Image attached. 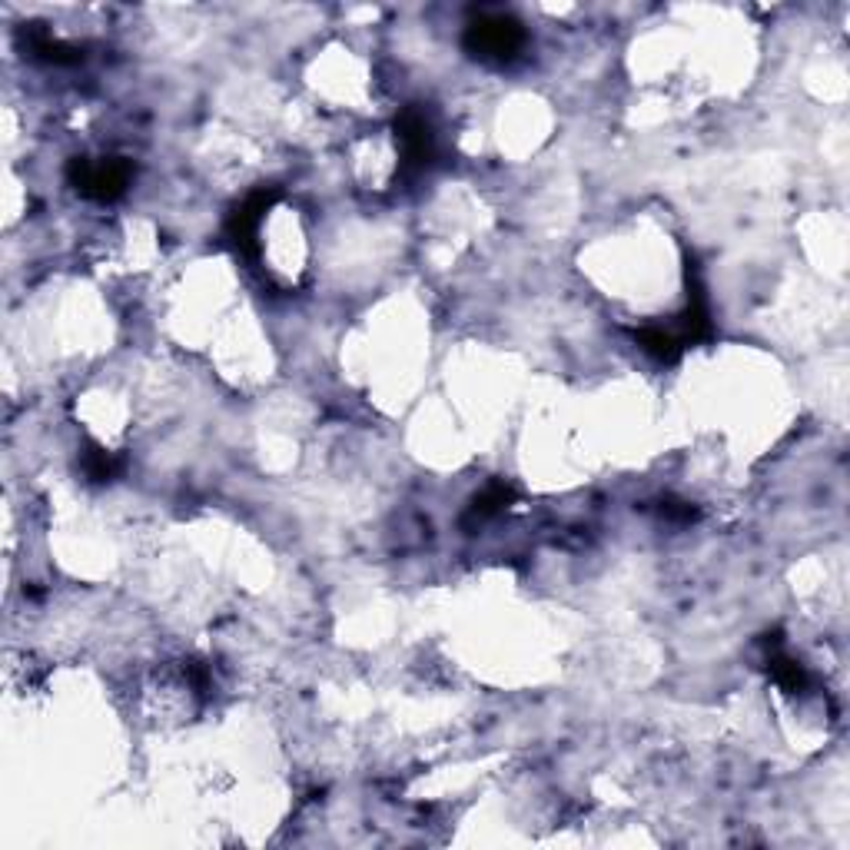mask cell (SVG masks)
I'll list each match as a JSON object with an SVG mask.
<instances>
[{
	"instance_id": "3957f363",
	"label": "cell",
	"mask_w": 850,
	"mask_h": 850,
	"mask_svg": "<svg viewBox=\"0 0 850 850\" xmlns=\"http://www.w3.org/2000/svg\"><path fill=\"white\" fill-rule=\"evenodd\" d=\"M399 137V153H402V170L406 173H422L432 163L435 143H432V127L419 110H406L396 123Z\"/></svg>"
},
{
	"instance_id": "6da1fadb",
	"label": "cell",
	"mask_w": 850,
	"mask_h": 850,
	"mask_svg": "<svg viewBox=\"0 0 850 850\" xmlns=\"http://www.w3.org/2000/svg\"><path fill=\"white\" fill-rule=\"evenodd\" d=\"M525 47V27L509 14H479L465 27V50L489 64H505Z\"/></svg>"
},
{
	"instance_id": "7a4b0ae2",
	"label": "cell",
	"mask_w": 850,
	"mask_h": 850,
	"mask_svg": "<svg viewBox=\"0 0 850 850\" xmlns=\"http://www.w3.org/2000/svg\"><path fill=\"white\" fill-rule=\"evenodd\" d=\"M67 176L84 196L107 203V200H117V196L127 190L130 163L117 160V157H110V160H74Z\"/></svg>"
},
{
	"instance_id": "8992f818",
	"label": "cell",
	"mask_w": 850,
	"mask_h": 850,
	"mask_svg": "<svg viewBox=\"0 0 850 850\" xmlns=\"http://www.w3.org/2000/svg\"><path fill=\"white\" fill-rule=\"evenodd\" d=\"M767 665H771V675H774V681L781 684L784 691H804L807 688V671L797 665L794 658L781 655L777 645L771 651V658H767Z\"/></svg>"
},
{
	"instance_id": "5b68a950",
	"label": "cell",
	"mask_w": 850,
	"mask_h": 850,
	"mask_svg": "<svg viewBox=\"0 0 850 850\" xmlns=\"http://www.w3.org/2000/svg\"><path fill=\"white\" fill-rule=\"evenodd\" d=\"M635 339H638L641 349L651 352V356L661 359V362H675L684 349L675 329H665V326H641L635 333Z\"/></svg>"
},
{
	"instance_id": "277c9868",
	"label": "cell",
	"mask_w": 850,
	"mask_h": 850,
	"mask_svg": "<svg viewBox=\"0 0 850 850\" xmlns=\"http://www.w3.org/2000/svg\"><path fill=\"white\" fill-rule=\"evenodd\" d=\"M273 200H276V190H259L230 216V226H226V233H230V240L236 243V250H240V253H250V256L256 253L259 223H263V216H266L269 206H273Z\"/></svg>"
},
{
	"instance_id": "52a82bcc",
	"label": "cell",
	"mask_w": 850,
	"mask_h": 850,
	"mask_svg": "<svg viewBox=\"0 0 850 850\" xmlns=\"http://www.w3.org/2000/svg\"><path fill=\"white\" fill-rule=\"evenodd\" d=\"M30 47H34V54L40 60H50V64H77L80 60V50L64 44V40H54L50 34H37L34 40H30Z\"/></svg>"
},
{
	"instance_id": "ba28073f",
	"label": "cell",
	"mask_w": 850,
	"mask_h": 850,
	"mask_svg": "<svg viewBox=\"0 0 850 850\" xmlns=\"http://www.w3.org/2000/svg\"><path fill=\"white\" fill-rule=\"evenodd\" d=\"M509 502H512V489H509V485H502V482H495V485H489V489L479 495V499L472 502V518H489L495 512H502Z\"/></svg>"
},
{
	"instance_id": "9c48e42d",
	"label": "cell",
	"mask_w": 850,
	"mask_h": 850,
	"mask_svg": "<svg viewBox=\"0 0 850 850\" xmlns=\"http://www.w3.org/2000/svg\"><path fill=\"white\" fill-rule=\"evenodd\" d=\"M113 472H117V462H113L110 452H103V449L87 452V475L93 482H107Z\"/></svg>"
}]
</instances>
